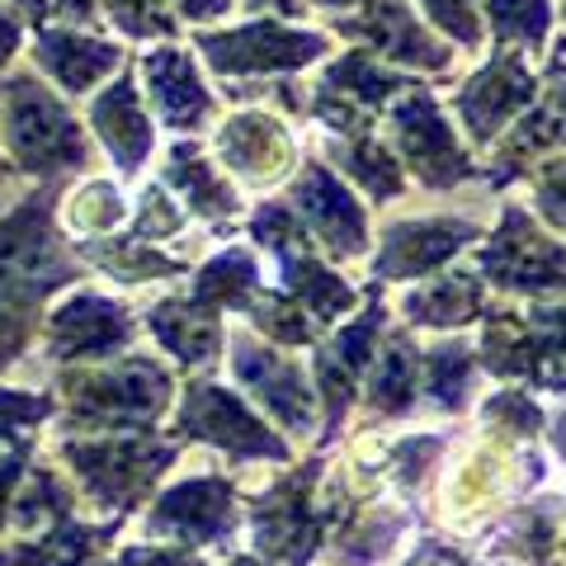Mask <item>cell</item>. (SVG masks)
<instances>
[{
	"label": "cell",
	"mask_w": 566,
	"mask_h": 566,
	"mask_svg": "<svg viewBox=\"0 0 566 566\" xmlns=\"http://www.w3.org/2000/svg\"><path fill=\"white\" fill-rule=\"evenodd\" d=\"M81 279L85 264L62 241L57 193L39 189L0 218V368L29 349L48 297Z\"/></svg>",
	"instance_id": "1"
},
{
	"label": "cell",
	"mask_w": 566,
	"mask_h": 566,
	"mask_svg": "<svg viewBox=\"0 0 566 566\" xmlns=\"http://www.w3.org/2000/svg\"><path fill=\"white\" fill-rule=\"evenodd\" d=\"M175 378L151 354H118L62 374L57 420L66 434H142L170 411Z\"/></svg>",
	"instance_id": "2"
},
{
	"label": "cell",
	"mask_w": 566,
	"mask_h": 566,
	"mask_svg": "<svg viewBox=\"0 0 566 566\" xmlns=\"http://www.w3.org/2000/svg\"><path fill=\"white\" fill-rule=\"evenodd\" d=\"M0 142H6L10 161L29 175H57V170H85L91 166V137L81 133L76 114L66 109L39 76L0 81Z\"/></svg>",
	"instance_id": "3"
},
{
	"label": "cell",
	"mask_w": 566,
	"mask_h": 566,
	"mask_svg": "<svg viewBox=\"0 0 566 566\" xmlns=\"http://www.w3.org/2000/svg\"><path fill=\"white\" fill-rule=\"evenodd\" d=\"M57 458L71 468V482L99 510L128 520L142 505V495L161 482V472L175 468L180 444H166L151 434H71L57 444Z\"/></svg>",
	"instance_id": "4"
},
{
	"label": "cell",
	"mask_w": 566,
	"mask_h": 566,
	"mask_svg": "<svg viewBox=\"0 0 566 566\" xmlns=\"http://www.w3.org/2000/svg\"><path fill=\"white\" fill-rule=\"evenodd\" d=\"M193 48L203 52L208 71L218 76H293L331 52V33L322 29H297L283 20H251L237 29H212L199 33Z\"/></svg>",
	"instance_id": "5"
},
{
	"label": "cell",
	"mask_w": 566,
	"mask_h": 566,
	"mask_svg": "<svg viewBox=\"0 0 566 566\" xmlns=\"http://www.w3.org/2000/svg\"><path fill=\"white\" fill-rule=\"evenodd\" d=\"M316 482H322V458H312L307 468H297L293 476L279 482L245 510L251 524V543L260 557L283 562V566H303L316 557V547L326 543L331 515L316 501Z\"/></svg>",
	"instance_id": "6"
},
{
	"label": "cell",
	"mask_w": 566,
	"mask_h": 566,
	"mask_svg": "<svg viewBox=\"0 0 566 566\" xmlns=\"http://www.w3.org/2000/svg\"><path fill=\"white\" fill-rule=\"evenodd\" d=\"M175 434L203 439V444L227 453L232 463H255V458L289 463L283 434H274L270 424L245 406V397L227 392V387L208 382V378H193L185 387V401H180V411H175Z\"/></svg>",
	"instance_id": "7"
},
{
	"label": "cell",
	"mask_w": 566,
	"mask_h": 566,
	"mask_svg": "<svg viewBox=\"0 0 566 566\" xmlns=\"http://www.w3.org/2000/svg\"><path fill=\"white\" fill-rule=\"evenodd\" d=\"M241 528L237 476H185L156 495L147 534L180 547H227Z\"/></svg>",
	"instance_id": "8"
},
{
	"label": "cell",
	"mask_w": 566,
	"mask_h": 566,
	"mask_svg": "<svg viewBox=\"0 0 566 566\" xmlns=\"http://www.w3.org/2000/svg\"><path fill=\"white\" fill-rule=\"evenodd\" d=\"M392 151H397V161H406V170H416L420 185H430V189H458L476 175L472 156L463 151V142L449 128L444 109L424 91H406L392 104Z\"/></svg>",
	"instance_id": "9"
},
{
	"label": "cell",
	"mask_w": 566,
	"mask_h": 566,
	"mask_svg": "<svg viewBox=\"0 0 566 566\" xmlns=\"http://www.w3.org/2000/svg\"><path fill=\"white\" fill-rule=\"evenodd\" d=\"M48 359L52 364H109L133 345V312L95 289H76L62 307L48 312Z\"/></svg>",
	"instance_id": "10"
},
{
	"label": "cell",
	"mask_w": 566,
	"mask_h": 566,
	"mask_svg": "<svg viewBox=\"0 0 566 566\" xmlns=\"http://www.w3.org/2000/svg\"><path fill=\"white\" fill-rule=\"evenodd\" d=\"M232 374L279 424H289V434H312V424L322 420V397H312L303 364L264 345L255 331L232 335Z\"/></svg>",
	"instance_id": "11"
},
{
	"label": "cell",
	"mask_w": 566,
	"mask_h": 566,
	"mask_svg": "<svg viewBox=\"0 0 566 566\" xmlns=\"http://www.w3.org/2000/svg\"><path fill=\"white\" fill-rule=\"evenodd\" d=\"M476 270L510 293H553L566 289V245L538 232L524 208H505L501 232L486 251H476Z\"/></svg>",
	"instance_id": "12"
},
{
	"label": "cell",
	"mask_w": 566,
	"mask_h": 566,
	"mask_svg": "<svg viewBox=\"0 0 566 566\" xmlns=\"http://www.w3.org/2000/svg\"><path fill=\"white\" fill-rule=\"evenodd\" d=\"M212 156H218V166H227V175H232L237 185L270 189V185L293 175L297 147H293L289 123H283L279 114L237 109L232 118H222L218 137H212Z\"/></svg>",
	"instance_id": "13"
},
{
	"label": "cell",
	"mask_w": 566,
	"mask_h": 566,
	"mask_svg": "<svg viewBox=\"0 0 566 566\" xmlns=\"http://www.w3.org/2000/svg\"><path fill=\"white\" fill-rule=\"evenodd\" d=\"M528 104H534V71H528V62L520 52L501 48L463 85V95L453 99V109L463 118L472 147H491V142L505 133V123H515Z\"/></svg>",
	"instance_id": "14"
},
{
	"label": "cell",
	"mask_w": 566,
	"mask_h": 566,
	"mask_svg": "<svg viewBox=\"0 0 566 566\" xmlns=\"http://www.w3.org/2000/svg\"><path fill=\"white\" fill-rule=\"evenodd\" d=\"M293 208L307 222L312 241L326 245L331 260H354L368 251V212L331 166H303V180L293 185Z\"/></svg>",
	"instance_id": "15"
},
{
	"label": "cell",
	"mask_w": 566,
	"mask_h": 566,
	"mask_svg": "<svg viewBox=\"0 0 566 566\" xmlns=\"http://www.w3.org/2000/svg\"><path fill=\"white\" fill-rule=\"evenodd\" d=\"M349 39L368 43V52L397 62V66H420V71H434L444 76L449 62H453V48L434 39V29H424L406 0H364L354 20L335 24Z\"/></svg>",
	"instance_id": "16"
},
{
	"label": "cell",
	"mask_w": 566,
	"mask_h": 566,
	"mask_svg": "<svg viewBox=\"0 0 566 566\" xmlns=\"http://www.w3.org/2000/svg\"><path fill=\"white\" fill-rule=\"evenodd\" d=\"M476 237H482V227H476L472 218H411V222H392L382 232V245H378L374 283L434 274L439 264H449Z\"/></svg>",
	"instance_id": "17"
},
{
	"label": "cell",
	"mask_w": 566,
	"mask_h": 566,
	"mask_svg": "<svg viewBox=\"0 0 566 566\" xmlns=\"http://www.w3.org/2000/svg\"><path fill=\"white\" fill-rule=\"evenodd\" d=\"M137 76L147 85L151 114L175 133H199L208 128V118L218 114V99L199 76V62L175 43H156L147 57L137 62Z\"/></svg>",
	"instance_id": "18"
},
{
	"label": "cell",
	"mask_w": 566,
	"mask_h": 566,
	"mask_svg": "<svg viewBox=\"0 0 566 566\" xmlns=\"http://www.w3.org/2000/svg\"><path fill=\"white\" fill-rule=\"evenodd\" d=\"M91 128L99 133V147L114 156V166L123 175H137L151 156V118L142 109V91H137V76L133 71H118L114 85H104L91 104Z\"/></svg>",
	"instance_id": "19"
},
{
	"label": "cell",
	"mask_w": 566,
	"mask_h": 566,
	"mask_svg": "<svg viewBox=\"0 0 566 566\" xmlns=\"http://www.w3.org/2000/svg\"><path fill=\"white\" fill-rule=\"evenodd\" d=\"M33 57H39V71H48L66 95H85V91H95L104 76L123 71L118 43L91 39V33H71V29H39Z\"/></svg>",
	"instance_id": "20"
},
{
	"label": "cell",
	"mask_w": 566,
	"mask_h": 566,
	"mask_svg": "<svg viewBox=\"0 0 566 566\" xmlns=\"http://www.w3.org/2000/svg\"><path fill=\"white\" fill-rule=\"evenodd\" d=\"M161 185L170 193H185L189 212H199L203 222H227L241 212V193L232 185V175L212 166V156L203 142L180 137L166 156V170H161Z\"/></svg>",
	"instance_id": "21"
},
{
	"label": "cell",
	"mask_w": 566,
	"mask_h": 566,
	"mask_svg": "<svg viewBox=\"0 0 566 566\" xmlns=\"http://www.w3.org/2000/svg\"><path fill=\"white\" fill-rule=\"evenodd\" d=\"M147 326H151V335L161 340V349L170 354V359L185 364V368L212 364V359H218V349H222V340H227V331L218 322V307L199 303L193 293L156 303L147 312Z\"/></svg>",
	"instance_id": "22"
},
{
	"label": "cell",
	"mask_w": 566,
	"mask_h": 566,
	"mask_svg": "<svg viewBox=\"0 0 566 566\" xmlns=\"http://www.w3.org/2000/svg\"><path fill=\"white\" fill-rule=\"evenodd\" d=\"M118 528H123V515H114L109 524H76V520H66V524L48 528V534L33 538V543L0 547V566H99L104 547L114 543Z\"/></svg>",
	"instance_id": "23"
},
{
	"label": "cell",
	"mask_w": 566,
	"mask_h": 566,
	"mask_svg": "<svg viewBox=\"0 0 566 566\" xmlns=\"http://www.w3.org/2000/svg\"><path fill=\"white\" fill-rule=\"evenodd\" d=\"M401 312L411 326H434V331H458L482 316V270H458L449 279L420 283L416 293L401 297Z\"/></svg>",
	"instance_id": "24"
},
{
	"label": "cell",
	"mask_w": 566,
	"mask_h": 566,
	"mask_svg": "<svg viewBox=\"0 0 566 566\" xmlns=\"http://www.w3.org/2000/svg\"><path fill=\"white\" fill-rule=\"evenodd\" d=\"M420 392V349L406 331L387 340V354L374 359V378H368L364 406L368 416H411Z\"/></svg>",
	"instance_id": "25"
},
{
	"label": "cell",
	"mask_w": 566,
	"mask_h": 566,
	"mask_svg": "<svg viewBox=\"0 0 566 566\" xmlns=\"http://www.w3.org/2000/svg\"><path fill=\"white\" fill-rule=\"evenodd\" d=\"M322 151L331 156L335 166H340L354 185H359L374 203H387L401 193V161L397 151L387 147L378 137H349V142H322Z\"/></svg>",
	"instance_id": "26"
},
{
	"label": "cell",
	"mask_w": 566,
	"mask_h": 566,
	"mask_svg": "<svg viewBox=\"0 0 566 566\" xmlns=\"http://www.w3.org/2000/svg\"><path fill=\"white\" fill-rule=\"evenodd\" d=\"M557 142H566V118H562L557 109H547V104H538V109L528 114L524 123H515V128H510L505 147H501V156L491 161V175H486V180H491L495 189L510 185V180H520V175L534 166L538 156L553 151Z\"/></svg>",
	"instance_id": "27"
},
{
	"label": "cell",
	"mask_w": 566,
	"mask_h": 566,
	"mask_svg": "<svg viewBox=\"0 0 566 566\" xmlns=\"http://www.w3.org/2000/svg\"><path fill=\"white\" fill-rule=\"evenodd\" d=\"M264 289L260 283V264L245 245H232V251L212 255L203 270H199V283H193V297L218 312H245L251 297Z\"/></svg>",
	"instance_id": "28"
},
{
	"label": "cell",
	"mask_w": 566,
	"mask_h": 566,
	"mask_svg": "<svg viewBox=\"0 0 566 566\" xmlns=\"http://www.w3.org/2000/svg\"><path fill=\"white\" fill-rule=\"evenodd\" d=\"M420 378H424V397L439 411H463L476 382V354L468 345H434L420 354Z\"/></svg>",
	"instance_id": "29"
},
{
	"label": "cell",
	"mask_w": 566,
	"mask_h": 566,
	"mask_svg": "<svg viewBox=\"0 0 566 566\" xmlns=\"http://www.w3.org/2000/svg\"><path fill=\"white\" fill-rule=\"evenodd\" d=\"M57 222H62V232H71V237L99 241L104 232H114V227L128 222V199L118 193L114 180H85V185L62 203Z\"/></svg>",
	"instance_id": "30"
},
{
	"label": "cell",
	"mask_w": 566,
	"mask_h": 566,
	"mask_svg": "<svg viewBox=\"0 0 566 566\" xmlns=\"http://www.w3.org/2000/svg\"><path fill=\"white\" fill-rule=\"evenodd\" d=\"M486 14L501 43H520L528 52H543L547 29H553V0H486Z\"/></svg>",
	"instance_id": "31"
},
{
	"label": "cell",
	"mask_w": 566,
	"mask_h": 566,
	"mask_svg": "<svg viewBox=\"0 0 566 566\" xmlns=\"http://www.w3.org/2000/svg\"><path fill=\"white\" fill-rule=\"evenodd\" d=\"M99 6L123 33H128V39L170 43V33H175V6L170 0H99Z\"/></svg>",
	"instance_id": "32"
},
{
	"label": "cell",
	"mask_w": 566,
	"mask_h": 566,
	"mask_svg": "<svg viewBox=\"0 0 566 566\" xmlns=\"http://www.w3.org/2000/svg\"><path fill=\"white\" fill-rule=\"evenodd\" d=\"M185 222L189 218H185V208L170 199V189L166 185H151L147 193H142L128 237H137V241H170V237L185 232Z\"/></svg>",
	"instance_id": "33"
},
{
	"label": "cell",
	"mask_w": 566,
	"mask_h": 566,
	"mask_svg": "<svg viewBox=\"0 0 566 566\" xmlns=\"http://www.w3.org/2000/svg\"><path fill=\"white\" fill-rule=\"evenodd\" d=\"M482 420L491 434H515V439H534L538 424H543V411L538 401H528L524 392H495L486 406H482Z\"/></svg>",
	"instance_id": "34"
},
{
	"label": "cell",
	"mask_w": 566,
	"mask_h": 566,
	"mask_svg": "<svg viewBox=\"0 0 566 566\" xmlns=\"http://www.w3.org/2000/svg\"><path fill=\"white\" fill-rule=\"evenodd\" d=\"M48 416H57V397L39 392H0V444H10L20 430H33Z\"/></svg>",
	"instance_id": "35"
},
{
	"label": "cell",
	"mask_w": 566,
	"mask_h": 566,
	"mask_svg": "<svg viewBox=\"0 0 566 566\" xmlns=\"http://www.w3.org/2000/svg\"><path fill=\"white\" fill-rule=\"evenodd\" d=\"M420 6L453 43H463V48L482 43V14H476V0H420Z\"/></svg>",
	"instance_id": "36"
},
{
	"label": "cell",
	"mask_w": 566,
	"mask_h": 566,
	"mask_svg": "<svg viewBox=\"0 0 566 566\" xmlns=\"http://www.w3.org/2000/svg\"><path fill=\"white\" fill-rule=\"evenodd\" d=\"M33 449H39V434H29L24 444H14L6 458H0V528L10 524V510H14V501H10V495L24 486L29 463H33Z\"/></svg>",
	"instance_id": "37"
},
{
	"label": "cell",
	"mask_w": 566,
	"mask_h": 566,
	"mask_svg": "<svg viewBox=\"0 0 566 566\" xmlns=\"http://www.w3.org/2000/svg\"><path fill=\"white\" fill-rule=\"evenodd\" d=\"M114 566H208L193 547H180V543H170V547H156V543H128V547H118V557Z\"/></svg>",
	"instance_id": "38"
},
{
	"label": "cell",
	"mask_w": 566,
	"mask_h": 566,
	"mask_svg": "<svg viewBox=\"0 0 566 566\" xmlns=\"http://www.w3.org/2000/svg\"><path fill=\"white\" fill-rule=\"evenodd\" d=\"M538 170V212L566 232V161H543Z\"/></svg>",
	"instance_id": "39"
},
{
	"label": "cell",
	"mask_w": 566,
	"mask_h": 566,
	"mask_svg": "<svg viewBox=\"0 0 566 566\" xmlns=\"http://www.w3.org/2000/svg\"><path fill=\"white\" fill-rule=\"evenodd\" d=\"M175 14H185L189 24H203V20H222L232 10V0H170Z\"/></svg>",
	"instance_id": "40"
},
{
	"label": "cell",
	"mask_w": 566,
	"mask_h": 566,
	"mask_svg": "<svg viewBox=\"0 0 566 566\" xmlns=\"http://www.w3.org/2000/svg\"><path fill=\"white\" fill-rule=\"evenodd\" d=\"M20 43H24V20L14 10L0 6V66H6L14 52H20Z\"/></svg>",
	"instance_id": "41"
},
{
	"label": "cell",
	"mask_w": 566,
	"mask_h": 566,
	"mask_svg": "<svg viewBox=\"0 0 566 566\" xmlns=\"http://www.w3.org/2000/svg\"><path fill=\"white\" fill-rule=\"evenodd\" d=\"M52 10L71 24H95V0H52Z\"/></svg>",
	"instance_id": "42"
},
{
	"label": "cell",
	"mask_w": 566,
	"mask_h": 566,
	"mask_svg": "<svg viewBox=\"0 0 566 566\" xmlns=\"http://www.w3.org/2000/svg\"><path fill=\"white\" fill-rule=\"evenodd\" d=\"M547 85H553V109L566 118V66H553V76H547Z\"/></svg>",
	"instance_id": "43"
},
{
	"label": "cell",
	"mask_w": 566,
	"mask_h": 566,
	"mask_svg": "<svg viewBox=\"0 0 566 566\" xmlns=\"http://www.w3.org/2000/svg\"><path fill=\"white\" fill-rule=\"evenodd\" d=\"M245 6H255V10H283V14H303V10H307V0H245Z\"/></svg>",
	"instance_id": "44"
},
{
	"label": "cell",
	"mask_w": 566,
	"mask_h": 566,
	"mask_svg": "<svg viewBox=\"0 0 566 566\" xmlns=\"http://www.w3.org/2000/svg\"><path fill=\"white\" fill-rule=\"evenodd\" d=\"M553 444H557V453L566 458V411H557V420H553Z\"/></svg>",
	"instance_id": "45"
},
{
	"label": "cell",
	"mask_w": 566,
	"mask_h": 566,
	"mask_svg": "<svg viewBox=\"0 0 566 566\" xmlns=\"http://www.w3.org/2000/svg\"><path fill=\"white\" fill-rule=\"evenodd\" d=\"M232 566H270V557H260V553L255 557H232Z\"/></svg>",
	"instance_id": "46"
},
{
	"label": "cell",
	"mask_w": 566,
	"mask_h": 566,
	"mask_svg": "<svg viewBox=\"0 0 566 566\" xmlns=\"http://www.w3.org/2000/svg\"><path fill=\"white\" fill-rule=\"evenodd\" d=\"M312 6H326V10H340V6H364V0H312Z\"/></svg>",
	"instance_id": "47"
},
{
	"label": "cell",
	"mask_w": 566,
	"mask_h": 566,
	"mask_svg": "<svg viewBox=\"0 0 566 566\" xmlns=\"http://www.w3.org/2000/svg\"><path fill=\"white\" fill-rule=\"evenodd\" d=\"M6 175H10V170H6V161H0V180H6Z\"/></svg>",
	"instance_id": "48"
}]
</instances>
